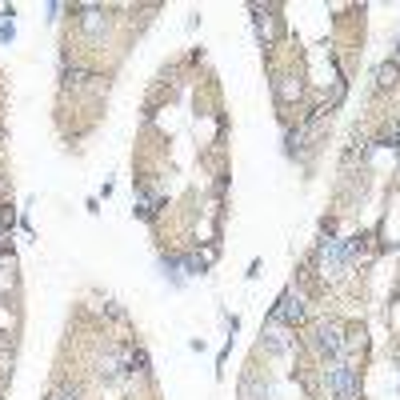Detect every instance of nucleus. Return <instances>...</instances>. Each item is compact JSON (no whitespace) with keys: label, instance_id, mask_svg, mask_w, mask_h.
I'll list each match as a JSON object with an SVG mask.
<instances>
[{"label":"nucleus","instance_id":"nucleus-1","mask_svg":"<svg viewBox=\"0 0 400 400\" xmlns=\"http://www.w3.org/2000/svg\"><path fill=\"white\" fill-rule=\"evenodd\" d=\"M352 256H356V244H344V240H320V248H317L320 276H324V280H328V276H340V272L349 269Z\"/></svg>","mask_w":400,"mask_h":400},{"label":"nucleus","instance_id":"nucleus-2","mask_svg":"<svg viewBox=\"0 0 400 400\" xmlns=\"http://www.w3.org/2000/svg\"><path fill=\"white\" fill-rule=\"evenodd\" d=\"M324 384H328V392H333L336 400H356V392H360L356 368L352 365H333L328 372H324Z\"/></svg>","mask_w":400,"mask_h":400},{"label":"nucleus","instance_id":"nucleus-3","mask_svg":"<svg viewBox=\"0 0 400 400\" xmlns=\"http://www.w3.org/2000/svg\"><path fill=\"white\" fill-rule=\"evenodd\" d=\"M308 340H312V349H317V352L336 356V352L344 349V328H340V324H333V320H324V324H317V328H312V336H308Z\"/></svg>","mask_w":400,"mask_h":400},{"label":"nucleus","instance_id":"nucleus-4","mask_svg":"<svg viewBox=\"0 0 400 400\" xmlns=\"http://www.w3.org/2000/svg\"><path fill=\"white\" fill-rule=\"evenodd\" d=\"M276 320L280 324H301L304 320V296L301 292H285L280 304H276Z\"/></svg>","mask_w":400,"mask_h":400},{"label":"nucleus","instance_id":"nucleus-5","mask_svg":"<svg viewBox=\"0 0 400 400\" xmlns=\"http://www.w3.org/2000/svg\"><path fill=\"white\" fill-rule=\"evenodd\" d=\"M80 29L88 32V36L104 32V16H100V8H84V16H80Z\"/></svg>","mask_w":400,"mask_h":400},{"label":"nucleus","instance_id":"nucleus-6","mask_svg":"<svg viewBox=\"0 0 400 400\" xmlns=\"http://www.w3.org/2000/svg\"><path fill=\"white\" fill-rule=\"evenodd\" d=\"M52 400H80V397L72 392V388H56V392H52Z\"/></svg>","mask_w":400,"mask_h":400},{"label":"nucleus","instance_id":"nucleus-7","mask_svg":"<svg viewBox=\"0 0 400 400\" xmlns=\"http://www.w3.org/2000/svg\"><path fill=\"white\" fill-rule=\"evenodd\" d=\"M397 80V68H381V84H392Z\"/></svg>","mask_w":400,"mask_h":400}]
</instances>
